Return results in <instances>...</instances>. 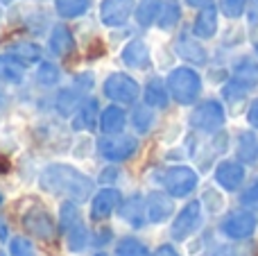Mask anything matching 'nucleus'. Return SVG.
Here are the masks:
<instances>
[{
    "label": "nucleus",
    "mask_w": 258,
    "mask_h": 256,
    "mask_svg": "<svg viewBox=\"0 0 258 256\" xmlns=\"http://www.w3.org/2000/svg\"><path fill=\"white\" fill-rule=\"evenodd\" d=\"M204 225V207L202 200H188L170 220V240L172 243H186L192 236L200 234Z\"/></svg>",
    "instance_id": "nucleus-4"
},
{
    "label": "nucleus",
    "mask_w": 258,
    "mask_h": 256,
    "mask_svg": "<svg viewBox=\"0 0 258 256\" xmlns=\"http://www.w3.org/2000/svg\"><path fill=\"white\" fill-rule=\"evenodd\" d=\"M5 204V195H3V190H0V207Z\"/></svg>",
    "instance_id": "nucleus-47"
},
{
    "label": "nucleus",
    "mask_w": 258,
    "mask_h": 256,
    "mask_svg": "<svg viewBox=\"0 0 258 256\" xmlns=\"http://www.w3.org/2000/svg\"><path fill=\"white\" fill-rule=\"evenodd\" d=\"M116 216H118V220H120L122 225H127L129 229H134V231H138V229H143L145 225H150V220H147L145 195L132 193V195H127V198H122Z\"/></svg>",
    "instance_id": "nucleus-11"
},
{
    "label": "nucleus",
    "mask_w": 258,
    "mask_h": 256,
    "mask_svg": "<svg viewBox=\"0 0 258 256\" xmlns=\"http://www.w3.org/2000/svg\"><path fill=\"white\" fill-rule=\"evenodd\" d=\"M21 227L32 238H39V240H43V243H52L59 234L57 220H54L52 213L45 207H41V204H30V207L21 213Z\"/></svg>",
    "instance_id": "nucleus-5"
},
{
    "label": "nucleus",
    "mask_w": 258,
    "mask_h": 256,
    "mask_svg": "<svg viewBox=\"0 0 258 256\" xmlns=\"http://www.w3.org/2000/svg\"><path fill=\"white\" fill-rule=\"evenodd\" d=\"M170 100H172V95H170L165 80L154 75L145 82V86H143V102L145 104L154 107L156 111H163V109H168Z\"/></svg>",
    "instance_id": "nucleus-21"
},
{
    "label": "nucleus",
    "mask_w": 258,
    "mask_h": 256,
    "mask_svg": "<svg viewBox=\"0 0 258 256\" xmlns=\"http://www.w3.org/2000/svg\"><path fill=\"white\" fill-rule=\"evenodd\" d=\"M240 202L245 204V207H254V204H258V181H254V184H249L245 190H242Z\"/></svg>",
    "instance_id": "nucleus-39"
},
{
    "label": "nucleus",
    "mask_w": 258,
    "mask_h": 256,
    "mask_svg": "<svg viewBox=\"0 0 258 256\" xmlns=\"http://www.w3.org/2000/svg\"><path fill=\"white\" fill-rule=\"evenodd\" d=\"M138 148H141V143H138L136 136H129L125 132L116 136H102L95 143V150H98L100 157L107 163H118V166L136 157Z\"/></svg>",
    "instance_id": "nucleus-7"
},
{
    "label": "nucleus",
    "mask_w": 258,
    "mask_h": 256,
    "mask_svg": "<svg viewBox=\"0 0 258 256\" xmlns=\"http://www.w3.org/2000/svg\"><path fill=\"white\" fill-rule=\"evenodd\" d=\"M247 122H249L254 130H258V98L249 104V109H247Z\"/></svg>",
    "instance_id": "nucleus-41"
},
{
    "label": "nucleus",
    "mask_w": 258,
    "mask_h": 256,
    "mask_svg": "<svg viewBox=\"0 0 258 256\" xmlns=\"http://www.w3.org/2000/svg\"><path fill=\"white\" fill-rule=\"evenodd\" d=\"M238 159L245 163H254L258 159V141L251 132H242L238 139Z\"/></svg>",
    "instance_id": "nucleus-33"
},
{
    "label": "nucleus",
    "mask_w": 258,
    "mask_h": 256,
    "mask_svg": "<svg viewBox=\"0 0 258 256\" xmlns=\"http://www.w3.org/2000/svg\"><path fill=\"white\" fill-rule=\"evenodd\" d=\"M202 207L206 213H220L224 209V195L215 188H206L202 193Z\"/></svg>",
    "instance_id": "nucleus-35"
},
{
    "label": "nucleus",
    "mask_w": 258,
    "mask_h": 256,
    "mask_svg": "<svg viewBox=\"0 0 258 256\" xmlns=\"http://www.w3.org/2000/svg\"><path fill=\"white\" fill-rule=\"evenodd\" d=\"M145 202H147V220L154 227L170 222L174 218V213H177L174 198L170 193H165L163 188L150 190V193L145 195Z\"/></svg>",
    "instance_id": "nucleus-12"
},
{
    "label": "nucleus",
    "mask_w": 258,
    "mask_h": 256,
    "mask_svg": "<svg viewBox=\"0 0 258 256\" xmlns=\"http://www.w3.org/2000/svg\"><path fill=\"white\" fill-rule=\"evenodd\" d=\"M161 7H163V0H141L136 5V12H134V18H136V25L147 30V27L156 25L159 21Z\"/></svg>",
    "instance_id": "nucleus-28"
},
{
    "label": "nucleus",
    "mask_w": 258,
    "mask_h": 256,
    "mask_svg": "<svg viewBox=\"0 0 258 256\" xmlns=\"http://www.w3.org/2000/svg\"><path fill=\"white\" fill-rule=\"evenodd\" d=\"M249 0H222V14L227 18H240Z\"/></svg>",
    "instance_id": "nucleus-37"
},
{
    "label": "nucleus",
    "mask_w": 258,
    "mask_h": 256,
    "mask_svg": "<svg viewBox=\"0 0 258 256\" xmlns=\"http://www.w3.org/2000/svg\"><path fill=\"white\" fill-rule=\"evenodd\" d=\"M102 95L113 104H136V100L141 98V84L134 80L129 73H111L104 77L102 82Z\"/></svg>",
    "instance_id": "nucleus-6"
},
{
    "label": "nucleus",
    "mask_w": 258,
    "mask_h": 256,
    "mask_svg": "<svg viewBox=\"0 0 258 256\" xmlns=\"http://www.w3.org/2000/svg\"><path fill=\"white\" fill-rule=\"evenodd\" d=\"M256 227H258V218L251 211H233L229 216H224L222 222H220V231H222L224 238L238 240V243L251 238Z\"/></svg>",
    "instance_id": "nucleus-10"
},
{
    "label": "nucleus",
    "mask_w": 258,
    "mask_h": 256,
    "mask_svg": "<svg viewBox=\"0 0 258 256\" xmlns=\"http://www.w3.org/2000/svg\"><path fill=\"white\" fill-rule=\"evenodd\" d=\"M100 113H102V109H100V102L98 98H86L84 102H82V107L75 111V116H73V130L75 132H91L98 127L100 122Z\"/></svg>",
    "instance_id": "nucleus-20"
},
{
    "label": "nucleus",
    "mask_w": 258,
    "mask_h": 256,
    "mask_svg": "<svg viewBox=\"0 0 258 256\" xmlns=\"http://www.w3.org/2000/svg\"><path fill=\"white\" fill-rule=\"evenodd\" d=\"M224 120H227V113H224L222 102H218V100H204V102L195 104V109L190 111V118H188L192 130L202 132V134L220 132Z\"/></svg>",
    "instance_id": "nucleus-8"
},
{
    "label": "nucleus",
    "mask_w": 258,
    "mask_h": 256,
    "mask_svg": "<svg viewBox=\"0 0 258 256\" xmlns=\"http://www.w3.org/2000/svg\"><path fill=\"white\" fill-rule=\"evenodd\" d=\"M34 80H36V84L45 86V89L57 86L59 80H61V68L54 61H39V66L34 71Z\"/></svg>",
    "instance_id": "nucleus-30"
},
{
    "label": "nucleus",
    "mask_w": 258,
    "mask_h": 256,
    "mask_svg": "<svg viewBox=\"0 0 258 256\" xmlns=\"http://www.w3.org/2000/svg\"><path fill=\"white\" fill-rule=\"evenodd\" d=\"M84 220V213L80 209V202L75 200H61L59 204V216H57V225H59V234L68 231L71 227H75L77 222Z\"/></svg>",
    "instance_id": "nucleus-26"
},
{
    "label": "nucleus",
    "mask_w": 258,
    "mask_h": 256,
    "mask_svg": "<svg viewBox=\"0 0 258 256\" xmlns=\"http://www.w3.org/2000/svg\"><path fill=\"white\" fill-rule=\"evenodd\" d=\"M7 52L14 54L16 59H21L25 66L43 61V48L39 43H34V41H16V43L9 45Z\"/></svg>",
    "instance_id": "nucleus-27"
},
{
    "label": "nucleus",
    "mask_w": 258,
    "mask_h": 256,
    "mask_svg": "<svg viewBox=\"0 0 258 256\" xmlns=\"http://www.w3.org/2000/svg\"><path fill=\"white\" fill-rule=\"evenodd\" d=\"M109 243H116V236H113L111 227H100L91 234V247L93 249H104Z\"/></svg>",
    "instance_id": "nucleus-36"
},
{
    "label": "nucleus",
    "mask_w": 258,
    "mask_h": 256,
    "mask_svg": "<svg viewBox=\"0 0 258 256\" xmlns=\"http://www.w3.org/2000/svg\"><path fill=\"white\" fill-rule=\"evenodd\" d=\"M136 0H100L98 16L104 27H122L136 12Z\"/></svg>",
    "instance_id": "nucleus-13"
},
{
    "label": "nucleus",
    "mask_w": 258,
    "mask_h": 256,
    "mask_svg": "<svg viewBox=\"0 0 258 256\" xmlns=\"http://www.w3.org/2000/svg\"><path fill=\"white\" fill-rule=\"evenodd\" d=\"M25 73H27V66L21 59H16L9 52L0 54V84L18 86L25 80Z\"/></svg>",
    "instance_id": "nucleus-23"
},
{
    "label": "nucleus",
    "mask_w": 258,
    "mask_h": 256,
    "mask_svg": "<svg viewBox=\"0 0 258 256\" xmlns=\"http://www.w3.org/2000/svg\"><path fill=\"white\" fill-rule=\"evenodd\" d=\"M129 122H132V127H134L136 134H141V136L150 134L152 127H154V122H156V109L150 107V104H145V102L136 104L134 111H132V116H129Z\"/></svg>",
    "instance_id": "nucleus-25"
},
{
    "label": "nucleus",
    "mask_w": 258,
    "mask_h": 256,
    "mask_svg": "<svg viewBox=\"0 0 258 256\" xmlns=\"http://www.w3.org/2000/svg\"><path fill=\"white\" fill-rule=\"evenodd\" d=\"M91 0H54V12L61 18H80L89 12Z\"/></svg>",
    "instance_id": "nucleus-32"
},
{
    "label": "nucleus",
    "mask_w": 258,
    "mask_h": 256,
    "mask_svg": "<svg viewBox=\"0 0 258 256\" xmlns=\"http://www.w3.org/2000/svg\"><path fill=\"white\" fill-rule=\"evenodd\" d=\"M120 61L132 71H150L152 68V50L147 41L129 39L120 50Z\"/></svg>",
    "instance_id": "nucleus-15"
},
{
    "label": "nucleus",
    "mask_w": 258,
    "mask_h": 256,
    "mask_svg": "<svg viewBox=\"0 0 258 256\" xmlns=\"http://www.w3.org/2000/svg\"><path fill=\"white\" fill-rule=\"evenodd\" d=\"M129 118H127V111L122 109V104H109V107L102 109L100 113V122H98V130L102 136H116V134H122L127 127Z\"/></svg>",
    "instance_id": "nucleus-18"
},
{
    "label": "nucleus",
    "mask_w": 258,
    "mask_h": 256,
    "mask_svg": "<svg viewBox=\"0 0 258 256\" xmlns=\"http://www.w3.org/2000/svg\"><path fill=\"white\" fill-rule=\"evenodd\" d=\"M86 98H89V93L71 82V86H66V89H61L57 93V98H54V109H57V113L61 118L75 116V111L82 107V102H84Z\"/></svg>",
    "instance_id": "nucleus-19"
},
{
    "label": "nucleus",
    "mask_w": 258,
    "mask_h": 256,
    "mask_svg": "<svg viewBox=\"0 0 258 256\" xmlns=\"http://www.w3.org/2000/svg\"><path fill=\"white\" fill-rule=\"evenodd\" d=\"M165 84L172 100L181 107H190L202 95V75L192 66H174L165 75Z\"/></svg>",
    "instance_id": "nucleus-2"
},
{
    "label": "nucleus",
    "mask_w": 258,
    "mask_h": 256,
    "mask_svg": "<svg viewBox=\"0 0 258 256\" xmlns=\"http://www.w3.org/2000/svg\"><path fill=\"white\" fill-rule=\"evenodd\" d=\"M3 3H14V0H3Z\"/></svg>",
    "instance_id": "nucleus-48"
},
{
    "label": "nucleus",
    "mask_w": 258,
    "mask_h": 256,
    "mask_svg": "<svg viewBox=\"0 0 258 256\" xmlns=\"http://www.w3.org/2000/svg\"><path fill=\"white\" fill-rule=\"evenodd\" d=\"M186 5L192 9H204V7H211L213 0H186Z\"/></svg>",
    "instance_id": "nucleus-43"
},
{
    "label": "nucleus",
    "mask_w": 258,
    "mask_h": 256,
    "mask_svg": "<svg viewBox=\"0 0 258 256\" xmlns=\"http://www.w3.org/2000/svg\"><path fill=\"white\" fill-rule=\"evenodd\" d=\"M77 50V43H75V36H73L71 27L59 23L50 30V36H48V52L57 59H63V57H71L73 52Z\"/></svg>",
    "instance_id": "nucleus-17"
},
{
    "label": "nucleus",
    "mask_w": 258,
    "mask_h": 256,
    "mask_svg": "<svg viewBox=\"0 0 258 256\" xmlns=\"http://www.w3.org/2000/svg\"><path fill=\"white\" fill-rule=\"evenodd\" d=\"M150 247L138 236H122L113 245V256H150Z\"/></svg>",
    "instance_id": "nucleus-29"
},
{
    "label": "nucleus",
    "mask_w": 258,
    "mask_h": 256,
    "mask_svg": "<svg viewBox=\"0 0 258 256\" xmlns=\"http://www.w3.org/2000/svg\"><path fill=\"white\" fill-rule=\"evenodd\" d=\"M215 256H247V254L238 247H220L218 252H215Z\"/></svg>",
    "instance_id": "nucleus-42"
},
{
    "label": "nucleus",
    "mask_w": 258,
    "mask_h": 256,
    "mask_svg": "<svg viewBox=\"0 0 258 256\" xmlns=\"http://www.w3.org/2000/svg\"><path fill=\"white\" fill-rule=\"evenodd\" d=\"M179 21H181V7H179L174 0L163 3L161 14H159V21H156V27H159L161 32H170L179 25Z\"/></svg>",
    "instance_id": "nucleus-31"
},
{
    "label": "nucleus",
    "mask_w": 258,
    "mask_h": 256,
    "mask_svg": "<svg viewBox=\"0 0 258 256\" xmlns=\"http://www.w3.org/2000/svg\"><path fill=\"white\" fill-rule=\"evenodd\" d=\"M39 188L59 200L91 202L95 193V181L73 163L52 161L39 172Z\"/></svg>",
    "instance_id": "nucleus-1"
},
{
    "label": "nucleus",
    "mask_w": 258,
    "mask_h": 256,
    "mask_svg": "<svg viewBox=\"0 0 258 256\" xmlns=\"http://www.w3.org/2000/svg\"><path fill=\"white\" fill-rule=\"evenodd\" d=\"M122 202V193L116 186H100L95 188L93 198L89 202V218L93 222H107L111 216H116L118 207Z\"/></svg>",
    "instance_id": "nucleus-9"
},
{
    "label": "nucleus",
    "mask_w": 258,
    "mask_h": 256,
    "mask_svg": "<svg viewBox=\"0 0 258 256\" xmlns=\"http://www.w3.org/2000/svg\"><path fill=\"white\" fill-rule=\"evenodd\" d=\"M213 179L222 190L233 193V190H238L242 186V181H245V166H242L240 161H229V159L227 161H220L218 166H215Z\"/></svg>",
    "instance_id": "nucleus-16"
},
{
    "label": "nucleus",
    "mask_w": 258,
    "mask_h": 256,
    "mask_svg": "<svg viewBox=\"0 0 258 256\" xmlns=\"http://www.w3.org/2000/svg\"><path fill=\"white\" fill-rule=\"evenodd\" d=\"M118 179H120V168H118V163H109V166H104L102 170H100V184L102 186H113Z\"/></svg>",
    "instance_id": "nucleus-38"
},
{
    "label": "nucleus",
    "mask_w": 258,
    "mask_h": 256,
    "mask_svg": "<svg viewBox=\"0 0 258 256\" xmlns=\"http://www.w3.org/2000/svg\"><path fill=\"white\" fill-rule=\"evenodd\" d=\"M249 21H251V25L258 23V0H254V9L249 12Z\"/></svg>",
    "instance_id": "nucleus-44"
},
{
    "label": "nucleus",
    "mask_w": 258,
    "mask_h": 256,
    "mask_svg": "<svg viewBox=\"0 0 258 256\" xmlns=\"http://www.w3.org/2000/svg\"><path fill=\"white\" fill-rule=\"evenodd\" d=\"M200 41L202 39H197L192 32H181L177 36V41H174V54L181 57L190 66H204L209 61V52H206V48Z\"/></svg>",
    "instance_id": "nucleus-14"
},
{
    "label": "nucleus",
    "mask_w": 258,
    "mask_h": 256,
    "mask_svg": "<svg viewBox=\"0 0 258 256\" xmlns=\"http://www.w3.org/2000/svg\"><path fill=\"white\" fill-rule=\"evenodd\" d=\"M218 25H220L218 9L211 5V7L200 9V14L195 16V21H192V34L202 41L213 39V36L218 34Z\"/></svg>",
    "instance_id": "nucleus-22"
},
{
    "label": "nucleus",
    "mask_w": 258,
    "mask_h": 256,
    "mask_svg": "<svg viewBox=\"0 0 258 256\" xmlns=\"http://www.w3.org/2000/svg\"><path fill=\"white\" fill-rule=\"evenodd\" d=\"M5 249L12 256H39L36 245L32 243V238H27V236H9Z\"/></svg>",
    "instance_id": "nucleus-34"
},
{
    "label": "nucleus",
    "mask_w": 258,
    "mask_h": 256,
    "mask_svg": "<svg viewBox=\"0 0 258 256\" xmlns=\"http://www.w3.org/2000/svg\"><path fill=\"white\" fill-rule=\"evenodd\" d=\"M0 256H12V254H9L7 249H0Z\"/></svg>",
    "instance_id": "nucleus-46"
},
{
    "label": "nucleus",
    "mask_w": 258,
    "mask_h": 256,
    "mask_svg": "<svg viewBox=\"0 0 258 256\" xmlns=\"http://www.w3.org/2000/svg\"><path fill=\"white\" fill-rule=\"evenodd\" d=\"M91 234L93 231L89 229V225H86V220L77 222L75 227H71L68 231H63V243H66V249L71 254H82L86 247L91 245Z\"/></svg>",
    "instance_id": "nucleus-24"
},
{
    "label": "nucleus",
    "mask_w": 258,
    "mask_h": 256,
    "mask_svg": "<svg viewBox=\"0 0 258 256\" xmlns=\"http://www.w3.org/2000/svg\"><path fill=\"white\" fill-rule=\"evenodd\" d=\"M93 256H109V254H107V252H104V249H98V252H95Z\"/></svg>",
    "instance_id": "nucleus-45"
},
{
    "label": "nucleus",
    "mask_w": 258,
    "mask_h": 256,
    "mask_svg": "<svg viewBox=\"0 0 258 256\" xmlns=\"http://www.w3.org/2000/svg\"><path fill=\"white\" fill-rule=\"evenodd\" d=\"M150 256H179V252L174 247V243H161Z\"/></svg>",
    "instance_id": "nucleus-40"
},
{
    "label": "nucleus",
    "mask_w": 258,
    "mask_h": 256,
    "mask_svg": "<svg viewBox=\"0 0 258 256\" xmlns=\"http://www.w3.org/2000/svg\"><path fill=\"white\" fill-rule=\"evenodd\" d=\"M159 184L165 193H170L174 200H186L195 193L200 186V172L190 166L183 163H174L159 172Z\"/></svg>",
    "instance_id": "nucleus-3"
}]
</instances>
